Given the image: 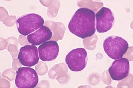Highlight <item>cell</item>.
I'll list each match as a JSON object with an SVG mask.
<instances>
[{
  "mask_svg": "<svg viewBox=\"0 0 133 88\" xmlns=\"http://www.w3.org/2000/svg\"><path fill=\"white\" fill-rule=\"evenodd\" d=\"M65 62L68 68L75 72H79L84 69L87 64V53L83 48L71 50L66 55Z\"/></svg>",
  "mask_w": 133,
  "mask_h": 88,
  "instance_id": "5b68a950",
  "label": "cell"
},
{
  "mask_svg": "<svg viewBox=\"0 0 133 88\" xmlns=\"http://www.w3.org/2000/svg\"><path fill=\"white\" fill-rule=\"evenodd\" d=\"M109 74L113 80L119 81L126 78L130 72V63L127 58L115 60L109 68Z\"/></svg>",
  "mask_w": 133,
  "mask_h": 88,
  "instance_id": "ba28073f",
  "label": "cell"
},
{
  "mask_svg": "<svg viewBox=\"0 0 133 88\" xmlns=\"http://www.w3.org/2000/svg\"><path fill=\"white\" fill-rule=\"evenodd\" d=\"M38 55L40 59L45 62L54 60L59 53V46L55 41H47L39 46Z\"/></svg>",
  "mask_w": 133,
  "mask_h": 88,
  "instance_id": "9c48e42d",
  "label": "cell"
},
{
  "mask_svg": "<svg viewBox=\"0 0 133 88\" xmlns=\"http://www.w3.org/2000/svg\"><path fill=\"white\" fill-rule=\"evenodd\" d=\"M53 33L48 27L43 26L37 31L27 36V40L33 46H39L52 38Z\"/></svg>",
  "mask_w": 133,
  "mask_h": 88,
  "instance_id": "30bf717a",
  "label": "cell"
},
{
  "mask_svg": "<svg viewBox=\"0 0 133 88\" xmlns=\"http://www.w3.org/2000/svg\"><path fill=\"white\" fill-rule=\"evenodd\" d=\"M68 29L82 39L92 36L96 31L95 13L89 8H79L69 23Z\"/></svg>",
  "mask_w": 133,
  "mask_h": 88,
  "instance_id": "6da1fadb",
  "label": "cell"
},
{
  "mask_svg": "<svg viewBox=\"0 0 133 88\" xmlns=\"http://www.w3.org/2000/svg\"><path fill=\"white\" fill-rule=\"evenodd\" d=\"M96 28L99 33H104L112 28L114 23V16L111 10L106 7L102 8L95 15Z\"/></svg>",
  "mask_w": 133,
  "mask_h": 88,
  "instance_id": "8992f818",
  "label": "cell"
},
{
  "mask_svg": "<svg viewBox=\"0 0 133 88\" xmlns=\"http://www.w3.org/2000/svg\"><path fill=\"white\" fill-rule=\"evenodd\" d=\"M44 18L39 15L30 13L22 16L16 21L19 33L23 36H28L44 26Z\"/></svg>",
  "mask_w": 133,
  "mask_h": 88,
  "instance_id": "3957f363",
  "label": "cell"
},
{
  "mask_svg": "<svg viewBox=\"0 0 133 88\" xmlns=\"http://www.w3.org/2000/svg\"><path fill=\"white\" fill-rule=\"evenodd\" d=\"M38 81L37 72L30 67H20L16 72L15 84L18 88H34Z\"/></svg>",
  "mask_w": 133,
  "mask_h": 88,
  "instance_id": "277c9868",
  "label": "cell"
},
{
  "mask_svg": "<svg viewBox=\"0 0 133 88\" xmlns=\"http://www.w3.org/2000/svg\"><path fill=\"white\" fill-rule=\"evenodd\" d=\"M103 49L108 56L112 59L122 58L129 49V44L126 40L117 36H110L103 42Z\"/></svg>",
  "mask_w": 133,
  "mask_h": 88,
  "instance_id": "7a4b0ae2",
  "label": "cell"
},
{
  "mask_svg": "<svg viewBox=\"0 0 133 88\" xmlns=\"http://www.w3.org/2000/svg\"><path fill=\"white\" fill-rule=\"evenodd\" d=\"M17 58L22 65L32 67L39 62L38 49L35 46L26 45L20 49Z\"/></svg>",
  "mask_w": 133,
  "mask_h": 88,
  "instance_id": "52a82bcc",
  "label": "cell"
}]
</instances>
